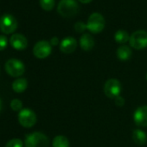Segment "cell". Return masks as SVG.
Segmentation results:
<instances>
[{"mask_svg": "<svg viewBox=\"0 0 147 147\" xmlns=\"http://www.w3.org/2000/svg\"><path fill=\"white\" fill-rule=\"evenodd\" d=\"M80 11V6L76 0H61L57 6L58 13L64 18H72Z\"/></svg>", "mask_w": 147, "mask_h": 147, "instance_id": "obj_1", "label": "cell"}, {"mask_svg": "<svg viewBox=\"0 0 147 147\" xmlns=\"http://www.w3.org/2000/svg\"><path fill=\"white\" fill-rule=\"evenodd\" d=\"M25 147H49V138L42 132H32L25 138Z\"/></svg>", "mask_w": 147, "mask_h": 147, "instance_id": "obj_2", "label": "cell"}, {"mask_svg": "<svg viewBox=\"0 0 147 147\" xmlns=\"http://www.w3.org/2000/svg\"><path fill=\"white\" fill-rule=\"evenodd\" d=\"M105 24L106 22L104 17L98 12H94L91 14L90 17L88 18L87 23V28L90 32L94 34H97L103 30V29L105 28Z\"/></svg>", "mask_w": 147, "mask_h": 147, "instance_id": "obj_3", "label": "cell"}, {"mask_svg": "<svg viewBox=\"0 0 147 147\" xmlns=\"http://www.w3.org/2000/svg\"><path fill=\"white\" fill-rule=\"evenodd\" d=\"M5 71L12 77H19L25 72V67L23 61L18 59H10L6 61L5 66Z\"/></svg>", "mask_w": 147, "mask_h": 147, "instance_id": "obj_4", "label": "cell"}, {"mask_svg": "<svg viewBox=\"0 0 147 147\" xmlns=\"http://www.w3.org/2000/svg\"><path fill=\"white\" fill-rule=\"evenodd\" d=\"M130 46L135 49H143L147 47V31L139 30L133 32L129 39Z\"/></svg>", "mask_w": 147, "mask_h": 147, "instance_id": "obj_5", "label": "cell"}, {"mask_svg": "<svg viewBox=\"0 0 147 147\" xmlns=\"http://www.w3.org/2000/svg\"><path fill=\"white\" fill-rule=\"evenodd\" d=\"M18 121L22 126L25 128H30L36 122V115L30 109H22L18 113Z\"/></svg>", "mask_w": 147, "mask_h": 147, "instance_id": "obj_6", "label": "cell"}, {"mask_svg": "<svg viewBox=\"0 0 147 147\" xmlns=\"http://www.w3.org/2000/svg\"><path fill=\"white\" fill-rule=\"evenodd\" d=\"M18 27V21L14 16L5 14L0 18V29L5 34L12 33Z\"/></svg>", "mask_w": 147, "mask_h": 147, "instance_id": "obj_7", "label": "cell"}, {"mask_svg": "<svg viewBox=\"0 0 147 147\" xmlns=\"http://www.w3.org/2000/svg\"><path fill=\"white\" fill-rule=\"evenodd\" d=\"M121 89V84L116 79H109L104 85V93L111 99H115L119 96Z\"/></svg>", "mask_w": 147, "mask_h": 147, "instance_id": "obj_8", "label": "cell"}, {"mask_svg": "<svg viewBox=\"0 0 147 147\" xmlns=\"http://www.w3.org/2000/svg\"><path fill=\"white\" fill-rule=\"evenodd\" d=\"M51 51H52V47L50 42L44 40L37 42L33 48L34 55L39 59H44L48 57L51 54Z\"/></svg>", "mask_w": 147, "mask_h": 147, "instance_id": "obj_9", "label": "cell"}, {"mask_svg": "<svg viewBox=\"0 0 147 147\" xmlns=\"http://www.w3.org/2000/svg\"><path fill=\"white\" fill-rule=\"evenodd\" d=\"M133 120L137 125L147 127V106H142L134 112Z\"/></svg>", "mask_w": 147, "mask_h": 147, "instance_id": "obj_10", "label": "cell"}, {"mask_svg": "<svg viewBox=\"0 0 147 147\" xmlns=\"http://www.w3.org/2000/svg\"><path fill=\"white\" fill-rule=\"evenodd\" d=\"M76 47H77V42L72 36L65 37L60 43V49L64 54L73 53L76 49Z\"/></svg>", "mask_w": 147, "mask_h": 147, "instance_id": "obj_11", "label": "cell"}, {"mask_svg": "<svg viewBox=\"0 0 147 147\" xmlns=\"http://www.w3.org/2000/svg\"><path fill=\"white\" fill-rule=\"evenodd\" d=\"M10 43L14 49L18 50H23L27 48L28 41L24 35L17 33L11 36L10 38Z\"/></svg>", "mask_w": 147, "mask_h": 147, "instance_id": "obj_12", "label": "cell"}, {"mask_svg": "<svg viewBox=\"0 0 147 147\" xmlns=\"http://www.w3.org/2000/svg\"><path fill=\"white\" fill-rule=\"evenodd\" d=\"M80 45H81V48L85 51L91 50L94 46V37L90 34H88V33L83 34L80 39Z\"/></svg>", "mask_w": 147, "mask_h": 147, "instance_id": "obj_13", "label": "cell"}, {"mask_svg": "<svg viewBox=\"0 0 147 147\" xmlns=\"http://www.w3.org/2000/svg\"><path fill=\"white\" fill-rule=\"evenodd\" d=\"M132 139L138 145H144L147 142V134L139 129H136L132 132Z\"/></svg>", "mask_w": 147, "mask_h": 147, "instance_id": "obj_14", "label": "cell"}, {"mask_svg": "<svg viewBox=\"0 0 147 147\" xmlns=\"http://www.w3.org/2000/svg\"><path fill=\"white\" fill-rule=\"evenodd\" d=\"M117 56L121 61H127L131 56V49L126 45H122L117 49Z\"/></svg>", "mask_w": 147, "mask_h": 147, "instance_id": "obj_15", "label": "cell"}, {"mask_svg": "<svg viewBox=\"0 0 147 147\" xmlns=\"http://www.w3.org/2000/svg\"><path fill=\"white\" fill-rule=\"evenodd\" d=\"M28 87V82L27 80L24 78H19L17 79L13 83H12V89L16 93H23L26 90Z\"/></svg>", "mask_w": 147, "mask_h": 147, "instance_id": "obj_16", "label": "cell"}, {"mask_svg": "<svg viewBox=\"0 0 147 147\" xmlns=\"http://www.w3.org/2000/svg\"><path fill=\"white\" fill-rule=\"evenodd\" d=\"M114 39L118 43H125L126 42L129 41L130 36H129L127 31H125L124 30H119L115 33Z\"/></svg>", "mask_w": 147, "mask_h": 147, "instance_id": "obj_17", "label": "cell"}, {"mask_svg": "<svg viewBox=\"0 0 147 147\" xmlns=\"http://www.w3.org/2000/svg\"><path fill=\"white\" fill-rule=\"evenodd\" d=\"M53 147H69L68 139L64 136H56L52 142Z\"/></svg>", "mask_w": 147, "mask_h": 147, "instance_id": "obj_18", "label": "cell"}, {"mask_svg": "<svg viewBox=\"0 0 147 147\" xmlns=\"http://www.w3.org/2000/svg\"><path fill=\"white\" fill-rule=\"evenodd\" d=\"M39 3L45 11H51L55 6V0H39Z\"/></svg>", "mask_w": 147, "mask_h": 147, "instance_id": "obj_19", "label": "cell"}, {"mask_svg": "<svg viewBox=\"0 0 147 147\" xmlns=\"http://www.w3.org/2000/svg\"><path fill=\"white\" fill-rule=\"evenodd\" d=\"M11 107L15 112H20L22 110V107H23V102L20 100L14 99L11 102Z\"/></svg>", "mask_w": 147, "mask_h": 147, "instance_id": "obj_20", "label": "cell"}, {"mask_svg": "<svg viewBox=\"0 0 147 147\" xmlns=\"http://www.w3.org/2000/svg\"><path fill=\"white\" fill-rule=\"evenodd\" d=\"M24 143L19 138H13L11 139L5 145V147H23Z\"/></svg>", "mask_w": 147, "mask_h": 147, "instance_id": "obj_21", "label": "cell"}, {"mask_svg": "<svg viewBox=\"0 0 147 147\" xmlns=\"http://www.w3.org/2000/svg\"><path fill=\"white\" fill-rule=\"evenodd\" d=\"M87 24H85L83 22H77L75 24V30L76 32L78 33H82L85 31V30H87Z\"/></svg>", "mask_w": 147, "mask_h": 147, "instance_id": "obj_22", "label": "cell"}, {"mask_svg": "<svg viewBox=\"0 0 147 147\" xmlns=\"http://www.w3.org/2000/svg\"><path fill=\"white\" fill-rule=\"evenodd\" d=\"M8 44L7 37L5 36H0V51L4 50Z\"/></svg>", "mask_w": 147, "mask_h": 147, "instance_id": "obj_23", "label": "cell"}, {"mask_svg": "<svg viewBox=\"0 0 147 147\" xmlns=\"http://www.w3.org/2000/svg\"><path fill=\"white\" fill-rule=\"evenodd\" d=\"M115 104L119 107H122L125 104V100L124 98H122L120 95L118 96L117 98H115Z\"/></svg>", "mask_w": 147, "mask_h": 147, "instance_id": "obj_24", "label": "cell"}, {"mask_svg": "<svg viewBox=\"0 0 147 147\" xmlns=\"http://www.w3.org/2000/svg\"><path fill=\"white\" fill-rule=\"evenodd\" d=\"M58 42H59V40H58V38H57L56 36L52 37L51 40H50V44H51V46H55V45L58 44Z\"/></svg>", "mask_w": 147, "mask_h": 147, "instance_id": "obj_25", "label": "cell"}, {"mask_svg": "<svg viewBox=\"0 0 147 147\" xmlns=\"http://www.w3.org/2000/svg\"><path fill=\"white\" fill-rule=\"evenodd\" d=\"M79 1L82 4H88L92 1V0H79Z\"/></svg>", "mask_w": 147, "mask_h": 147, "instance_id": "obj_26", "label": "cell"}, {"mask_svg": "<svg viewBox=\"0 0 147 147\" xmlns=\"http://www.w3.org/2000/svg\"><path fill=\"white\" fill-rule=\"evenodd\" d=\"M1 109H2V100L0 99V111H1Z\"/></svg>", "mask_w": 147, "mask_h": 147, "instance_id": "obj_27", "label": "cell"}, {"mask_svg": "<svg viewBox=\"0 0 147 147\" xmlns=\"http://www.w3.org/2000/svg\"><path fill=\"white\" fill-rule=\"evenodd\" d=\"M145 78H146V80H147V75H146V77H145Z\"/></svg>", "mask_w": 147, "mask_h": 147, "instance_id": "obj_28", "label": "cell"}]
</instances>
